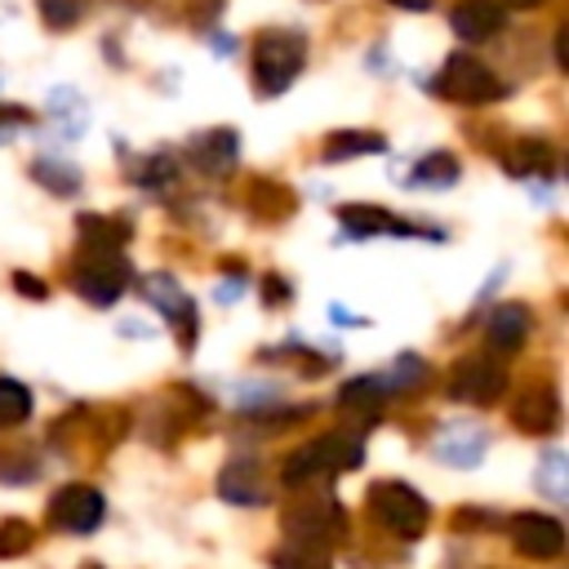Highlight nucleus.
Segmentation results:
<instances>
[{
	"instance_id": "1",
	"label": "nucleus",
	"mask_w": 569,
	"mask_h": 569,
	"mask_svg": "<svg viewBox=\"0 0 569 569\" xmlns=\"http://www.w3.org/2000/svg\"><path fill=\"white\" fill-rule=\"evenodd\" d=\"M360 458H365L360 431H325V436L298 445V449L284 458L280 480H284L289 489H298V485H320V480H333V476L360 467Z\"/></svg>"
},
{
	"instance_id": "2",
	"label": "nucleus",
	"mask_w": 569,
	"mask_h": 569,
	"mask_svg": "<svg viewBox=\"0 0 569 569\" xmlns=\"http://www.w3.org/2000/svg\"><path fill=\"white\" fill-rule=\"evenodd\" d=\"M133 280V267L120 249H98V244H80L76 262H71V289L93 302V307H111Z\"/></svg>"
},
{
	"instance_id": "3",
	"label": "nucleus",
	"mask_w": 569,
	"mask_h": 569,
	"mask_svg": "<svg viewBox=\"0 0 569 569\" xmlns=\"http://www.w3.org/2000/svg\"><path fill=\"white\" fill-rule=\"evenodd\" d=\"M369 511L382 529L400 533V538H422L427 525H431V502L405 485V480H378L369 485Z\"/></svg>"
},
{
	"instance_id": "4",
	"label": "nucleus",
	"mask_w": 569,
	"mask_h": 569,
	"mask_svg": "<svg viewBox=\"0 0 569 569\" xmlns=\"http://www.w3.org/2000/svg\"><path fill=\"white\" fill-rule=\"evenodd\" d=\"M302 58H307V44L293 31H262L253 40V80H258V89L267 98L284 93L293 84V76L302 71Z\"/></svg>"
},
{
	"instance_id": "5",
	"label": "nucleus",
	"mask_w": 569,
	"mask_h": 569,
	"mask_svg": "<svg viewBox=\"0 0 569 569\" xmlns=\"http://www.w3.org/2000/svg\"><path fill=\"white\" fill-rule=\"evenodd\" d=\"M280 529H284V538L329 547L333 538H342L347 520H342V507L329 493H298V498H289V507L280 516Z\"/></svg>"
},
{
	"instance_id": "6",
	"label": "nucleus",
	"mask_w": 569,
	"mask_h": 569,
	"mask_svg": "<svg viewBox=\"0 0 569 569\" xmlns=\"http://www.w3.org/2000/svg\"><path fill=\"white\" fill-rule=\"evenodd\" d=\"M436 93H445L449 102H462V107H480V102H493L507 93V84L471 53H453L440 76H436Z\"/></svg>"
},
{
	"instance_id": "7",
	"label": "nucleus",
	"mask_w": 569,
	"mask_h": 569,
	"mask_svg": "<svg viewBox=\"0 0 569 569\" xmlns=\"http://www.w3.org/2000/svg\"><path fill=\"white\" fill-rule=\"evenodd\" d=\"M507 387V369L493 356H462L449 369V396L462 405H493Z\"/></svg>"
},
{
	"instance_id": "8",
	"label": "nucleus",
	"mask_w": 569,
	"mask_h": 569,
	"mask_svg": "<svg viewBox=\"0 0 569 569\" xmlns=\"http://www.w3.org/2000/svg\"><path fill=\"white\" fill-rule=\"evenodd\" d=\"M107 516V502L93 485H62L49 498V525L62 533H93Z\"/></svg>"
},
{
	"instance_id": "9",
	"label": "nucleus",
	"mask_w": 569,
	"mask_h": 569,
	"mask_svg": "<svg viewBox=\"0 0 569 569\" xmlns=\"http://www.w3.org/2000/svg\"><path fill=\"white\" fill-rule=\"evenodd\" d=\"M507 533H511L516 551L529 556V560H556V556L565 551V525L551 520V516H542V511H520V516H511V520H507Z\"/></svg>"
},
{
	"instance_id": "10",
	"label": "nucleus",
	"mask_w": 569,
	"mask_h": 569,
	"mask_svg": "<svg viewBox=\"0 0 569 569\" xmlns=\"http://www.w3.org/2000/svg\"><path fill=\"white\" fill-rule=\"evenodd\" d=\"M142 298L169 316V325H173V333H178L182 347L196 342V325H200V320H196V302L187 298V289H182L173 276H160V271L147 276V280H142Z\"/></svg>"
},
{
	"instance_id": "11",
	"label": "nucleus",
	"mask_w": 569,
	"mask_h": 569,
	"mask_svg": "<svg viewBox=\"0 0 569 569\" xmlns=\"http://www.w3.org/2000/svg\"><path fill=\"white\" fill-rule=\"evenodd\" d=\"M338 222H342V231L356 236V240H369V236H436V240H440V231L413 227V222H405V218H396V213H387V209H378V204H342V209H338Z\"/></svg>"
},
{
	"instance_id": "12",
	"label": "nucleus",
	"mask_w": 569,
	"mask_h": 569,
	"mask_svg": "<svg viewBox=\"0 0 569 569\" xmlns=\"http://www.w3.org/2000/svg\"><path fill=\"white\" fill-rule=\"evenodd\" d=\"M511 422L529 436H551L560 427V396L551 382H529L516 400H511Z\"/></svg>"
},
{
	"instance_id": "13",
	"label": "nucleus",
	"mask_w": 569,
	"mask_h": 569,
	"mask_svg": "<svg viewBox=\"0 0 569 569\" xmlns=\"http://www.w3.org/2000/svg\"><path fill=\"white\" fill-rule=\"evenodd\" d=\"M485 449H489V431L480 422H449L431 440V453L449 467H476L485 458Z\"/></svg>"
},
{
	"instance_id": "14",
	"label": "nucleus",
	"mask_w": 569,
	"mask_h": 569,
	"mask_svg": "<svg viewBox=\"0 0 569 569\" xmlns=\"http://www.w3.org/2000/svg\"><path fill=\"white\" fill-rule=\"evenodd\" d=\"M218 493L236 507H262L271 498V480L262 476V462L253 458H231L218 476Z\"/></svg>"
},
{
	"instance_id": "15",
	"label": "nucleus",
	"mask_w": 569,
	"mask_h": 569,
	"mask_svg": "<svg viewBox=\"0 0 569 569\" xmlns=\"http://www.w3.org/2000/svg\"><path fill=\"white\" fill-rule=\"evenodd\" d=\"M485 329H489V347L502 351V356H511V351H520L529 342L533 316H529L525 302H502V307H493V316H489Z\"/></svg>"
},
{
	"instance_id": "16",
	"label": "nucleus",
	"mask_w": 569,
	"mask_h": 569,
	"mask_svg": "<svg viewBox=\"0 0 569 569\" xmlns=\"http://www.w3.org/2000/svg\"><path fill=\"white\" fill-rule=\"evenodd\" d=\"M449 27L462 40L480 44V40H489V36L502 31V4L498 0H458L453 13H449Z\"/></svg>"
},
{
	"instance_id": "17",
	"label": "nucleus",
	"mask_w": 569,
	"mask_h": 569,
	"mask_svg": "<svg viewBox=\"0 0 569 569\" xmlns=\"http://www.w3.org/2000/svg\"><path fill=\"white\" fill-rule=\"evenodd\" d=\"M191 160H196L204 173H231V164H236V133H231V129L200 133V138L191 142Z\"/></svg>"
},
{
	"instance_id": "18",
	"label": "nucleus",
	"mask_w": 569,
	"mask_h": 569,
	"mask_svg": "<svg viewBox=\"0 0 569 569\" xmlns=\"http://www.w3.org/2000/svg\"><path fill=\"white\" fill-rule=\"evenodd\" d=\"M387 400H391V391H387V382H382V373H369V378H356V382H347V387H342V396H338V405H342L347 413L356 409V418H378Z\"/></svg>"
},
{
	"instance_id": "19",
	"label": "nucleus",
	"mask_w": 569,
	"mask_h": 569,
	"mask_svg": "<svg viewBox=\"0 0 569 569\" xmlns=\"http://www.w3.org/2000/svg\"><path fill=\"white\" fill-rule=\"evenodd\" d=\"M502 164H507V173H516V178L551 173V169H556V151H551L542 138H520V142L502 156Z\"/></svg>"
},
{
	"instance_id": "20",
	"label": "nucleus",
	"mask_w": 569,
	"mask_h": 569,
	"mask_svg": "<svg viewBox=\"0 0 569 569\" xmlns=\"http://www.w3.org/2000/svg\"><path fill=\"white\" fill-rule=\"evenodd\" d=\"M133 236V227L124 218H102V213H84L80 218V244H98V249H120Z\"/></svg>"
},
{
	"instance_id": "21",
	"label": "nucleus",
	"mask_w": 569,
	"mask_h": 569,
	"mask_svg": "<svg viewBox=\"0 0 569 569\" xmlns=\"http://www.w3.org/2000/svg\"><path fill=\"white\" fill-rule=\"evenodd\" d=\"M387 142H382V133H356V129H342V133H333L329 142H325V160H351V156H373V151H382Z\"/></svg>"
},
{
	"instance_id": "22",
	"label": "nucleus",
	"mask_w": 569,
	"mask_h": 569,
	"mask_svg": "<svg viewBox=\"0 0 569 569\" xmlns=\"http://www.w3.org/2000/svg\"><path fill=\"white\" fill-rule=\"evenodd\" d=\"M36 476H40L36 449H27V445H4L0 449V485H27Z\"/></svg>"
},
{
	"instance_id": "23",
	"label": "nucleus",
	"mask_w": 569,
	"mask_h": 569,
	"mask_svg": "<svg viewBox=\"0 0 569 569\" xmlns=\"http://www.w3.org/2000/svg\"><path fill=\"white\" fill-rule=\"evenodd\" d=\"M271 565H276V569H329V551L316 547V542L284 538V547H276Z\"/></svg>"
},
{
	"instance_id": "24",
	"label": "nucleus",
	"mask_w": 569,
	"mask_h": 569,
	"mask_svg": "<svg viewBox=\"0 0 569 569\" xmlns=\"http://www.w3.org/2000/svg\"><path fill=\"white\" fill-rule=\"evenodd\" d=\"M453 178H458V160H453L449 151H431V156L418 160L409 187H449Z\"/></svg>"
},
{
	"instance_id": "25",
	"label": "nucleus",
	"mask_w": 569,
	"mask_h": 569,
	"mask_svg": "<svg viewBox=\"0 0 569 569\" xmlns=\"http://www.w3.org/2000/svg\"><path fill=\"white\" fill-rule=\"evenodd\" d=\"M31 418V391L13 378H0V427H18Z\"/></svg>"
},
{
	"instance_id": "26",
	"label": "nucleus",
	"mask_w": 569,
	"mask_h": 569,
	"mask_svg": "<svg viewBox=\"0 0 569 569\" xmlns=\"http://www.w3.org/2000/svg\"><path fill=\"white\" fill-rule=\"evenodd\" d=\"M382 382H387V391H391V396L413 391V387H422V382H427V365H422L413 351H405V356L382 373Z\"/></svg>"
},
{
	"instance_id": "27",
	"label": "nucleus",
	"mask_w": 569,
	"mask_h": 569,
	"mask_svg": "<svg viewBox=\"0 0 569 569\" xmlns=\"http://www.w3.org/2000/svg\"><path fill=\"white\" fill-rule=\"evenodd\" d=\"M565 453L560 449H551L542 462H538V471H533V485L547 493V498H556V502H565V493H569V485H565Z\"/></svg>"
},
{
	"instance_id": "28",
	"label": "nucleus",
	"mask_w": 569,
	"mask_h": 569,
	"mask_svg": "<svg viewBox=\"0 0 569 569\" xmlns=\"http://www.w3.org/2000/svg\"><path fill=\"white\" fill-rule=\"evenodd\" d=\"M31 542H36V529L27 520H18V516L0 520V560H13L22 551H31Z\"/></svg>"
},
{
	"instance_id": "29",
	"label": "nucleus",
	"mask_w": 569,
	"mask_h": 569,
	"mask_svg": "<svg viewBox=\"0 0 569 569\" xmlns=\"http://www.w3.org/2000/svg\"><path fill=\"white\" fill-rule=\"evenodd\" d=\"M31 173H36L44 187H53V191H76V187H80L76 169H58V164H49V160H36Z\"/></svg>"
},
{
	"instance_id": "30",
	"label": "nucleus",
	"mask_w": 569,
	"mask_h": 569,
	"mask_svg": "<svg viewBox=\"0 0 569 569\" xmlns=\"http://www.w3.org/2000/svg\"><path fill=\"white\" fill-rule=\"evenodd\" d=\"M40 13L49 18V27H71L76 22V4L71 0H40Z\"/></svg>"
},
{
	"instance_id": "31",
	"label": "nucleus",
	"mask_w": 569,
	"mask_h": 569,
	"mask_svg": "<svg viewBox=\"0 0 569 569\" xmlns=\"http://www.w3.org/2000/svg\"><path fill=\"white\" fill-rule=\"evenodd\" d=\"M289 298H293L289 280H280V276H267V280H262V302H267V307H280V302H289Z\"/></svg>"
},
{
	"instance_id": "32",
	"label": "nucleus",
	"mask_w": 569,
	"mask_h": 569,
	"mask_svg": "<svg viewBox=\"0 0 569 569\" xmlns=\"http://www.w3.org/2000/svg\"><path fill=\"white\" fill-rule=\"evenodd\" d=\"M13 284H18V293H27V298H44V293H49L44 280H36V276H27V271H18Z\"/></svg>"
},
{
	"instance_id": "33",
	"label": "nucleus",
	"mask_w": 569,
	"mask_h": 569,
	"mask_svg": "<svg viewBox=\"0 0 569 569\" xmlns=\"http://www.w3.org/2000/svg\"><path fill=\"white\" fill-rule=\"evenodd\" d=\"M391 4H400V9H427L431 0H391Z\"/></svg>"
},
{
	"instance_id": "34",
	"label": "nucleus",
	"mask_w": 569,
	"mask_h": 569,
	"mask_svg": "<svg viewBox=\"0 0 569 569\" xmlns=\"http://www.w3.org/2000/svg\"><path fill=\"white\" fill-rule=\"evenodd\" d=\"M498 4H507V9H533L538 0H498Z\"/></svg>"
}]
</instances>
